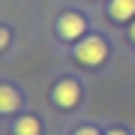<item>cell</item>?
<instances>
[{
  "mask_svg": "<svg viewBox=\"0 0 135 135\" xmlns=\"http://www.w3.org/2000/svg\"><path fill=\"white\" fill-rule=\"evenodd\" d=\"M6 42H9V33H6V30H0V48H3Z\"/></svg>",
  "mask_w": 135,
  "mask_h": 135,
  "instance_id": "obj_8",
  "label": "cell"
},
{
  "mask_svg": "<svg viewBox=\"0 0 135 135\" xmlns=\"http://www.w3.org/2000/svg\"><path fill=\"white\" fill-rule=\"evenodd\" d=\"M57 30H60L63 39H78V36L84 33V18L75 15V12H66V15L57 21Z\"/></svg>",
  "mask_w": 135,
  "mask_h": 135,
  "instance_id": "obj_2",
  "label": "cell"
},
{
  "mask_svg": "<svg viewBox=\"0 0 135 135\" xmlns=\"http://www.w3.org/2000/svg\"><path fill=\"white\" fill-rule=\"evenodd\" d=\"M18 105H21L18 93H15L12 87H0V114H12Z\"/></svg>",
  "mask_w": 135,
  "mask_h": 135,
  "instance_id": "obj_5",
  "label": "cell"
},
{
  "mask_svg": "<svg viewBox=\"0 0 135 135\" xmlns=\"http://www.w3.org/2000/svg\"><path fill=\"white\" fill-rule=\"evenodd\" d=\"M129 33H132V39H135V24H132V30H129Z\"/></svg>",
  "mask_w": 135,
  "mask_h": 135,
  "instance_id": "obj_10",
  "label": "cell"
},
{
  "mask_svg": "<svg viewBox=\"0 0 135 135\" xmlns=\"http://www.w3.org/2000/svg\"><path fill=\"white\" fill-rule=\"evenodd\" d=\"M54 102H57L60 108H72L78 102V84L75 81H60L54 87Z\"/></svg>",
  "mask_w": 135,
  "mask_h": 135,
  "instance_id": "obj_3",
  "label": "cell"
},
{
  "mask_svg": "<svg viewBox=\"0 0 135 135\" xmlns=\"http://www.w3.org/2000/svg\"><path fill=\"white\" fill-rule=\"evenodd\" d=\"M105 54H108V48H105V42H102L99 36L81 39V42H78V48H75V57L81 60L84 66H99V63L105 60Z\"/></svg>",
  "mask_w": 135,
  "mask_h": 135,
  "instance_id": "obj_1",
  "label": "cell"
},
{
  "mask_svg": "<svg viewBox=\"0 0 135 135\" xmlns=\"http://www.w3.org/2000/svg\"><path fill=\"white\" fill-rule=\"evenodd\" d=\"M15 135H39V120L36 117H21L15 123Z\"/></svg>",
  "mask_w": 135,
  "mask_h": 135,
  "instance_id": "obj_6",
  "label": "cell"
},
{
  "mask_svg": "<svg viewBox=\"0 0 135 135\" xmlns=\"http://www.w3.org/2000/svg\"><path fill=\"white\" fill-rule=\"evenodd\" d=\"M135 15V0H111V18L114 21H129Z\"/></svg>",
  "mask_w": 135,
  "mask_h": 135,
  "instance_id": "obj_4",
  "label": "cell"
},
{
  "mask_svg": "<svg viewBox=\"0 0 135 135\" xmlns=\"http://www.w3.org/2000/svg\"><path fill=\"white\" fill-rule=\"evenodd\" d=\"M75 135H99V132H96V129H93V126H84V129H78Z\"/></svg>",
  "mask_w": 135,
  "mask_h": 135,
  "instance_id": "obj_7",
  "label": "cell"
},
{
  "mask_svg": "<svg viewBox=\"0 0 135 135\" xmlns=\"http://www.w3.org/2000/svg\"><path fill=\"white\" fill-rule=\"evenodd\" d=\"M108 135H126V132H123V129H111Z\"/></svg>",
  "mask_w": 135,
  "mask_h": 135,
  "instance_id": "obj_9",
  "label": "cell"
}]
</instances>
